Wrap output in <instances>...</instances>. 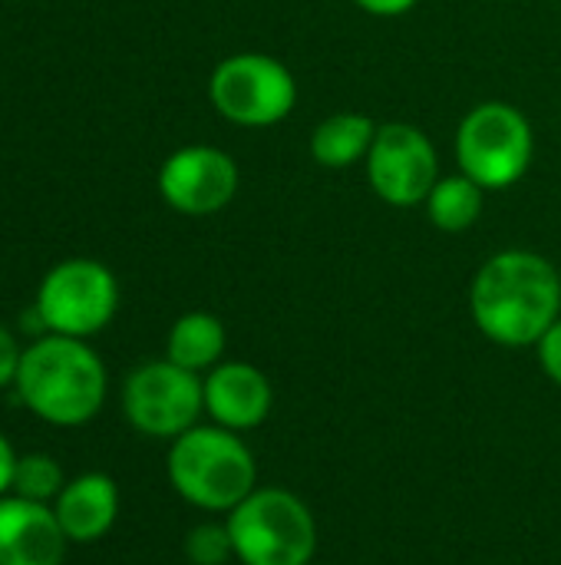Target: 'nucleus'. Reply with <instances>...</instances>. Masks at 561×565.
Returning a JSON list of instances; mask_svg holds the SVG:
<instances>
[{"instance_id": "1", "label": "nucleus", "mask_w": 561, "mask_h": 565, "mask_svg": "<svg viewBox=\"0 0 561 565\" xmlns=\"http://www.w3.org/2000/svg\"><path fill=\"white\" fill-rule=\"evenodd\" d=\"M470 315L479 334L499 348H536L561 318L559 268L529 248L486 258L470 285Z\"/></svg>"}, {"instance_id": "2", "label": "nucleus", "mask_w": 561, "mask_h": 565, "mask_svg": "<svg viewBox=\"0 0 561 565\" xmlns=\"http://www.w3.org/2000/svg\"><path fill=\"white\" fill-rule=\"evenodd\" d=\"M20 404L50 427H83L99 417L109 371L83 338L43 334L23 348L13 384Z\"/></svg>"}, {"instance_id": "3", "label": "nucleus", "mask_w": 561, "mask_h": 565, "mask_svg": "<svg viewBox=\"0 0 561 565\" xmlns=\"http://www.w3.org/2000/svg\"><path fill=\"white\" fill-rule=\"evenodd\" d=\"M165 477L188 507L228 516L258 490V460L241 434L218 424H195L169 444Z\"/></svg>"}, {"instance_id": "4", "label": "nucleus", "mask_w": 561, "mask_h": 565, "mask_svg": "<svg viewBox=\"0 0 561 565\" xmlns=\"http://www.w3.org/2000/svg\"><path fill=\"white\" fill-rule=\"evenodd\" d=\"M225 523L241 565L314 563L317 520L294 490L258 487L225 516Z\"/></svg>"}, {"instance_id": "5", "label": "nucleus", "mask_w": 561, "mask_h": 565, "mask_svg": "<svg viewBox=\"0 0 561 565\" xmlns=\"http://www.w3.org/2000/svg\"><path fill=\"white\" fill-rule=\"evenodd\" d=\"M456 159L486 192L513 189L526 179L536 159V132L529 116L503 99L473 106L456 129Z\"/></svg>"}, {"instance_id": "6", "label": "nucleus", "mask_w": 561, "mask_h": 565, "mask_svg": "<svg viewBox=\"0 0 561 565\" xmlns=\"http://www.w3.org/2000/svg\"><path fill=\"white\" fill-rule=\"evenodd\" d=\"M208 99L222 119L245 129H265L288 119L298 106V79L268 53H231L212 70Z\"/></svg>"}, {"instance_id": "7", "label": "nucleus", "mask_w": 561, "mask_h": 565, "mask_svg": "<svg viewBox=\"0 0 561 565\" xmlns=\"http://www.w3.org/2000/svg\"><path fill=\"white\" fill-rule=\"evenodd\" d=\"M46 334H66L89 341L119 311V281L96 258H66L56 262L33 298Z\"/></svg>"}, {"instance_id": "8", "label": "nucleus", "mask_w": 561, "mask_h": 565, "mask_svg": "<svg viewBox=\"0 0 561 565\" xmlns=\"http://www.w3.org/2000/svg\"><path fill=\"white\" fill-rule=\"evenodd\" d=\"M205 414L202 374L172 364L169 358L145 361L129 371L122 384V417L152 440H175Z\"/></svg>"}, {"instance_id": "9", "label": "nucleus", "mask_w": 561, "mask_h": 565, "mask_svg": "<svg viewBox=\"0 0 561 565\" xmlns=\"http://www.w3.org/2000/svg\"><path fill=\"white\" fill-rule=\"evenodd\" d=\"M367 182L393 209L423 205L440 179V156L413 122H384L367 156Z\"/></svg>"}, {"instance_id": "10", "label": "nucleus", "mask_w": 561, "mask_h": 565, "mask_svg": "<svg viewBox=\"0 0 561 565\" xmlns=\"http://www.w3.org/2000/svg\"><path fill=\"white\" fill-rule=\"evenodd\" d=\"M241 189L238 162L218 146H182L159 169V195L188 218H208L235 202Z\"/></svg>"}, {"instance_id": "11", "label": "nucleus", "mask_w": 561, "mask_h": 565, "mask_svg": "<svg viewBox=\"0 0 561 565\" xmlns=\"http://www.w3.org/2000/svg\"><path fill=\"white\" fill-rule=\"evenodd\" d=\"M205 414L212 424L248 434L258 430L274 407V387L268 374L248 361H222L202 377Z\"/></svg>"}, {"instance_id": "12", "label": "nucleus", "mask_w": 561, "mask_h": 565, "mask_svg": "<svg viewBox=\"0 0 561 565\" xmlns=\"http://www.w3.org/2000/svg\"><path fill=\"white\" fill-rule=\"evenodd\" d=\"M69 540L50 503L0 500V565H63Z\"/></svg>"}, {"instance_id": "13", "label": "nucleus", "mask_w": 561, "mask_h": 565, "mask_svg": "<svg viewBox=\"0 0 561 565\" xmlns=\"http://www.w3.org/2000/svg\"><path fill=\"white\" fill-rule=\"evenodd\" d=\"M53 513L69 543H99L119 520V487L109 473H79L66 480Z\"/></svg>"}, {"instance_id": "14", "label": "nucleus", "mask_w": 561, "mask_h": 565, "mask_svg": "<svg viewBox=\"0 0 561 565\" xmlns=\"http://www.w3.org/2000/svg\"><path fill=\"white\" fill-rule=\"evenodd\" d=\"M377 129L380 126L367 113H334L314 126L308 142L311 159L321 169H350L357 162H367Z\"/></svg>"}, {"instance_id": "15", "label": "nucleus", "mask_w": 561, "mask_h": 565, "mask_svg": "<svg viewBox=\"0 0 561 565\" xmlns=\"http://www.w3.org/2000/svg\"><path fill=\"white\" fill-rule=\"evenodd\" d=\"M225 348L228 331L212 311H185L182 318H175L165 338V358L195 374H208L215 364H222Z\"/></svg>"}, {"instance_id": "16", "label": "nucleus", "mask_w": 561, "mask_h": 565, "mask_svg": "<svg viewBox=\"0 0 561 565\" xmlns=\"http://www.w3.org/2000/svg\"><path fill=\"white\" fill-rule=\"evenodd\" d=\"M483 202H486V189L476 185L466 172L456 175H440L433 192L427 195L423 209L427 218L440 228V232H466L479 222L483 215Z\"/></svg>"}, {"instance_id": "17", "label": "nucleus", "mask_w": 561, "mask_h": 565, "mask_svg": "<svg viewBox=\"0 0 561 565\" xmlns=\"http://www.w3.org/2000/svg\"><path fill=\"white\" fill-rule=\"evenodd\" d=\"M66 487V473L63 467L56 463V457L50 454H23L17 457V470H13V487L10 493L13 497H23V500H33V503H50L60 497V490Z\"/></svg>"}, {"instance_id": "18", "label": "nucleus", "mask_w": 561, "mask_h": 565, "mask_svg": "<svg viewBox=\"0 0 561 565\" xmlns=\"http://www.w3.org/2000/svg\"><path fill=\"white\" fill-rule=\"evenodd\" d=\"M185 559L192 565H228L235 559L228 523H198L185 536Z\"/></svg>"}, {"instance_id": "19", "label": "nucleus", "mask_w": 561, "mask_h": 565, "mask_svg": "<svg viewBox=\"0 0 561 565\" xmlns=\"http://www.w3.org/2000/svg\"><path fill=\"white\" fill-rule=\"evenodd\" d=\"M536 354H539V367H542V374L561 387V318L539 338V344H536Z\"/></svg>"}, {"instance_id": "20", "label": "nucleus", "mask_w": 561, "mask_h": 565, "mask_svg": "<svg viewBox=\"0 0 561 565\" xmlns=\"http://www.w3.org/2000/svg\"><path fill=\"white\" fill-rule=\"evenodd\" d=\"M20 361H23V348H20L17 334L7 324H0V391L17 384Z\"/></svg>"}, {"instance_id": "21", "label": "nucleus", "mask_w": 561, "mask_h": 565, "mask_svg": "<svg viewBox=\"0 0 561 565\" xmlns=\"http://www.w3.org/2000/svg\"><path fill=\"white\" fill-rule=\"evenodd\" d=\"M364 13L370 17H403L410 13L420 0H354Z\"/></svg>"}, {"instance_id": "22", "label": "nucleus", "mask_w": 561, "mask_h": 565, "mask_svg": "<svg viewBox=\"0 0 561 565\" xmlns=\"http://www.w3.org/2000/svg\"><path fill=\"white\" fill-rule=\"evenodd\" d=\"M13 470H17V454H13V447H10V440L3 437V430H0V500L10 493V487H13Z\"/></svg>"}, {"instance_id": "23", "label": "nucleus", "mask_w": 561, "mask_h": 565, "mask_svg": "<svg viewBox=\"0 0 561 565\" xmlns=\"http://www.w3.org/2000/svg\"><path fill=\"white\" fill-rule=\"evenodd\" d=\"M311 565H314V563H311Z\"/></svg>"}]
</instances>
